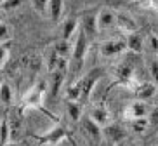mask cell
<instances>
[{
    "instance_id": "6da1fadb",
    "label": "cell",
    "mask_w": 158,
    "mask_h": 146,
    "mask_svg": "<svg viewBox=\"0 0 158 146\" xmlns=\"http://www.w3.org/2000/svg\"><path fill=\"white\" fill-rule=\"evenodd\" d=\"M71 42H73V49H71V56H70V70L78 73L82 70V66H84L85 54H87V45L90 40L85 37V33L82 30H78Z\"/></svg>"
},
{
    "instance_id": "7a4b0ae2",
    "label": "cell",
    "mask_w": 158,
    "mask_h": 146,
    "mask_svg": "<svg viewBox=\"0 0 158 146\" xmlns=\"http://www.w3.org/2000/svg\"><path fill=\"white\" fill-rule=\"evenodd\" d=\"M125 51H127L125 38H106L104 42L99 44V56L104 57V59L118 57Z\"/></svg>"
},
{
    "instance_id": "3957f363",
    "label": "cell",
    "mask_w": 158,
    "mask_h": 146,
    "mask_svg": "<svg viewBox=\"0 0 158 146\" xmlns=\"http://www.w3.org/2000/svg\"><path fill=\"white\" fill-rule=\"evenodd\" d=\"M80 127H82V134L87 139L89 146H99L102 141V127L98 125L96 122H92L89 117L80 120Z\"/></svg>"
},
{
    "instance_id": "277c9868",
    "label": "cell",
    "mask_w": 158,
    "mask_h": 146,
    "mask_svg": "<svg viewBox=\"0 0 158 146\" xmlns=\"http://www.w3.org/2000/svg\"><path fill=\"white\" fill-rule=\"evenodd\" d=\"M96 21H98V30L99 33L110 31V30L116 28V12H113L111 9H101L96 14Z\"/></svg>"
},
{
    "instance_id": "5b68a950",
    "label": "cell",
    "mask_w": 158,
    "mask_h": 146,
    "mask_svg": "<svg viewBox=\"0 0 158 146\" xmlns=\"http://www.w3.org/2000/svg\"><path fill=\"white\" fill-rule=\"evenodd\" d=\"M149 106L146 104V101H141V99H135V101H130L129 104L123 110V115H125L127 120H134V118H143L148 117Z\"/></svg>"
},
{
    "instance_id": "8992f818",
    "label": "cell",
    "mask_w": 158,
    "mask_h": 146,
    "mask_svg": "<svg viewBox=\"0 0 158 146\" xmlns=\"http://www.w3.org/2000/svg\"><path fill=\"white\" fill-rule=\"evenodd\" d=\"M44 96H45V84L40 82V84L33 85L31 89L26 92V96H24V104L26 106H38L44 101Z\"/></svg>"
},
{
    "instance_id": "52a82bcc",
    "label": "cell",
    "mask_w": 158,
    "mask_h": 146,
    "mask_svg": "<svg viewBox=\"0 0 158 146\" xmlns=\"http://www.w3.org/2000/svg\"><path fill=\"white\" fill-rule=\"evenodd\" d=\"M102 136L106 137L108 141L111 143H120L125 139V129L122 127V125H118V123H108L106 127H102Z\"/></svg>"
},
{
    "instance_id": "ba28073f",
    "label": "cell",
    "mask_w": 158,
    "mask_h": 146,
    "mask_svg": "<svg viewBox=\"0 0 158 146\" xmlns=\"http://www.w3.org/2000/svg\"><path fill=\"white\" fill-rule=\"evenodd\" d=\"M64 139H66L64 127H54L47 132V134H44V136L40 137V143L45 144V146H57L61 141H64Z\"/></svg>"
},
{
    "instance_id": "9c48e42d",
    "label": "cell",
    "mask_w": 158,
    "mask_h": 146,
    "mask_svg": "<svg viewBox=\"0 0 158 146\" xmlns=\"http://www.w3.org/2000/svg\"><path fill=\"white\" fill-rule=\"evenodd\" d=\"M116 28L127 35V33L137 31V23H135V19L130 14H127V12H116Z\"/></svg>"
},
{
    "instance_id": "30bf717a",
    "label": "cell",
    "mask_w": 158,
    "mask_h": 146,
    "mask_svg": "<svg viewBox=\"0 0 158 146\" xmlns=\"http://www.w3.org/2000/svg\"><path fill=\"white\" fill-rule=\"evenodd\" d=\"M87 117L90 118L92 122H96L98 125H101V127H106L108 123L111 122L110 111H108V108H104V106H92Z\"/></svg>"
},
{
    "instance_id": "8fae6325",
    "label": "cell",
    "mask_w": 158,
    "mask_h": 146,
    "mask_svg": "<svg viewBox=\"0 0 158 146\" xmlns=\"http://www.w3.org/2000/svg\"><path fill=\"white\" fill-rule=\"evenodd\" d=\"M80 30V21H77L75 18H68L61 23V38L66 40H73L77 31Z\"/></svg>"
},
{
    "instance_id": "7c38bea8",
    "label": "cell",
    "mask_w": 158,
    "mask_h": 146,
    "mask_svg": "<svg viewBox=\"0 0 158 146\" xmlns=\"http://www.w3.org/2000/svg\"><path fill=\"white\" fill-rule=\"evenodd\" d=\"M64 12V0H49L47 5V18L52 23H59Z\"/></svg>"
},
{
    "instance_id": "4fadbf2b",
    "label": "cell",
    "mask_w": 158,
    "mask_h": 146,
    "mask_svg": "<svg viewBox=\"0 0 158 146\" xmlns=\"http://www.w3.org/2000/svg\"><path fill=\"white\" fill-rule=\"evenodd\" d=\"M158 90V85L155 84V82H144V84H141L137 89H135V99H141V101H151V99L155 98V94H156Z\"/></svg>"
},
{
    "instance_id": "5bb4252c",
    "label": "cell",
    "mask_w": 158,
    "mask_h": 146,
    "mask_svg": "<svg viewBox=\"0 0 158 146\" xmlns=\"http://www.w3.org/2000/svg\"><path fill=\"white\" fill-rule=\"evenodd\" d=\"M125 42H127V49L135 54H141L144 52V37L139 35L137 31H132V33H127L125 35Z\"/></svg>"
},
{
    "instance_id": "9a60e30c",
    "label": "cell",
    "mask_w": 158,
    "mask_h": 146,
    "mask_svg": "<svg viewBox=\"0 0 158 146\" xmlns=\"http://www.w3.org/2000/svg\"><path fill=\"white\" fill-rule=\"evenodd\" d=\"M80 30L85 33V37H87L89 40H92V38L99 33L96 16H85V18H82V21H80Z\"/></svg>"
},
{
    "instance_id": "2e32d148",
    "label": "cell",
    "mask_w": 158,
    "mask_h": 146,
    "mask_svg": "<svg viewBox=\"0 0 158 146\" xmlns=\"http://www.w3.org/2000/svg\"><path fill=\"white\" fill-rule=\"evenodd\" d=\"M64 111H66V117L70 118L71 122H80L82 120V106H80V101H66Z\"/></svg>"
},
{
    "instance_id": "e0dca14e",
    "label": "cell",
    "mask_w": 158,
    "mask_h": 146,
    "mask_svg": "<svg viewBox=\"0 0 158 146\" xmlns=\"http://www.w3.org/2000/svg\"><path fill=\"white\" fill-rule=\"evenodd\" d=\"M52 47L56 49V52L59 54L61 57H66V59H70L71 56V49H73V42L71 40H66V38H59Z\"/></svg>"
},
{
    "instance_id": "ac0fdd59",
    "label": "cell",
    "mask_w": 158,
    "mask_h": 146,
    "mask_svg": "<svg viewBox=\"0 0 158 146\" xmlns=\"http://www.w3.org/2000/svg\"><path fill=\"white\" fill-rule=\"evenodd\" d=\"M12 101H14L12 87H10L7 82H2V85H0V104H4V106H10Z\"/></svg>"
},
{
    "instance_id": "d6986e66",
    "label": "cell",
    "mask_w": 158,
    "mask_h": 146,
    "mask_svg": "<svg viewBox=\"0 0 158 146\" xmlns=\"http://www.w3.org/2000/svg\"><path fill=\"white\" fill-rule=\"evenodd\" d=\"M64 99L66 101H82V89L78 82H73L64 89Z\"/></svg>"
},
{
    "instance_id": "ffe728a7",
    "label": "cell",
    "mask_w": 158,
    "mask_h": 146,
    "mask_svg": "<svg viewBox=\"0 0 158 146\" xmlns=\"http://www.w3.org/2000/svg\"><path fill=\"white\" fill-rule=\"evenodd\" d=\"M10 139H12V132H10L9 118L4 117V120H2V123H0V146L7 144Z\"/></svg>"
},
{
    "instance_id": "44dd1931",
    "label": "cell",
    "mask_w": 158,
    "mask_h": 146,
    "mask_svg": "<svg viewBox=\"0 0 158 146\" xmlns=\"http://www.w3.org/2000/svg\"><path fill=\"white\" fill-rule=\"evenodd\" d=\"M129 123H130V129H132L135 134H143V132H146V129L149 127V122H148V118L146 117L129 120Z\"/></svg>"
},
{
    "instance_id": "7402d4cb",
    "label": "cell",
    "mask_w": 158,
    "mask_h": 146,
    "mask_svg": "<svg viewBox=\"0 0 158 146\" xmlns=\"http://www.w3.org/2000/svg\"><path fill=\"white\" fill-rule=\"evenodd\" d=\"M144 51L149 52L151 56H158V37L156 35H149L144 38Z\"/></svg>"
},
{
    "instance_id": "603a6c76",
    "label": "cell",
    "mask_w": 158,
    "mask_h": 146,
    "mask_svg": "<svg viewBox=\"0 0 158 146\" xmlns=\"http://www.w3.org/2000/svg\"><path fill=\"white\" fill-rule=\"evenodd\" d=\"M148 71L151 75V80L158 85V56H151L148 61Z\"/></svg>"
},
{
    "instance_id": "cb8c5ba5",
    "label": "cell",
    "mask_w": 158,
    "mask_h": 146,
    "mask_svg": "<svg viewBox=\"0 0 158 146\" xmlns=\"http://www.w3.org/2000/svg\"><path fill=\"white\" fill-rule=\"evenodd\" d=\"M30 4L35 10H37L40 16H47V5H49V0H30Z\"/></svg>"
},
{
    "instance_id": "d4e9b609",
    "label": "cell",
    "mask_w": 158,
    "mask_h": 146,
    "mask_svg": "<svg viewBox=\"0 0 158 146\" xmlns=\"http://www.w3.org/2000/svg\"><path fill=\"white\" fill-rule=\"evenodd\" d=\"M23 2L24 0H5L4 4L0 5V9L2 10H16L23 5Z\"/></svg>"
},
{
    "instance_id": "484cf974",
    "label": "cell",
    "mask_w": 158,
    "mask_h": 146,
    "mask_svg": "<svg viewBox=\"0 0 158 146\" xmlns=\"http://www.w3.org/2000/svg\"><path fill=\"white\" fill-rule=\"evenodd\" d=\"M10 40V28L2 21L0 23V44H7Z\"/></svg>"
},
{
    "instance_id": "4316f807",
    "label": "cell",
    "mask_w": 158,
    "mask_h": 146,
    "mask_svg": "<svg viewBox=\"0 0 158 146\" xmlns=\"http://www.w3.org/2000/svg\"><path fill=\"white\" fill-rule=\"evenodd\" d=\"M146 118H148L149 125H153V127H156V125H158V106H156V104L149 108L148 117H146Z\"/></svg>"
},
{
    "instance_id": "83f0119b",
    "label": "cell",
    "mask_w": 158,
    "mask_h": 146,
    "mask_svg": "<svg viewBox=\"0 0 158 146\" xmlns=\"http://www.w3.org/2000/svg\"><path fill=\"white\" fill-rule=\"evenodd\" d=\"M7 59H9V49L5 47V44H0V68L5 65Z\"/></svg>"
},
{
    "instance_id": "f1b7e54d",
    "label": "cell",
    "mask_w": 158,
    "mask_h": 146,
    "mask_svg": "<svg viewBox=\"0 0 158 146\" xmlns=\"http://www.w3.org/2000/svg\"><path fill=\"white\" fill-rule=\"evenodd\" d=\"M4 146H21V144H19L18 141H14V139H10V141L7 143V144H4Z\"/></svg>"
},
{
    "instance_id": "f546056e",
    "label": "cell",
    "mask_w": 158,
    "mask_h": 146,
    "mask_svg": "<svg viewBox=\"0 0 158 146\" xmlns=\"http://www.w3.org/2000/svg\"><path fill=\"white\" fill-rule=\"evenodd\" d=\"M153 99H155V104L158 106V90H156V94H155V98H153Z\"/></svg>"
},
{
    "instance_id": "4dcf8cb0",
    "label": "cell",
    "mask_w": 158,
    "mask_h": 146,
    "mask_svg": "<svg viewBox=\"0 0 158 146\" xmlns=\"http://www.w3.org/2000/svg\"><path fill=\"white\" fill-rule=\"evenodd\" d=\"M2 21H4V12L0 10V23H2Z\"/></svg>"
},
{
    "instance_id": "1f68e13d",
    "label": "cell",
    "mask_w": 158,
    "mask_h": 146,
    "mask_svg": "<svg viewBox=\"0 0 158 146\" xmlns=\"http://www.w3.org/2000/svg\"><path fill=\"white\" fill-rule=\"evenodd\" d=\"M129 146H141V144H139V143H135V141H134V143H130Z\"/></svg>"
},
{
    "instance_id": "d6a6232c",
    "label": "cell",
    "mask_w": 158,
    "mask_h": 146,
    "mask_svg": "<svg viewBox=\"0 0 158 146\" xmlns=\"http://www.w3.org/2000/svg\"><path fill=\"white\" fill-rule=\"evenodd\" d=\"M2 120H4V117H2V115H0V123H2Z\"/></svg>"
},
{
    "instance_id": "836d02e7",
    "label": "cell",
    "mask_w": 158,
    "mask_h": 146,
    "mask_svg": "<svg viewBox=\"0 0 158 146\" xmlns=\"http://www.w3.org/2000/svg\"><path fill=\"white\" fill-rule=\"evenodd\" d=\"M2 82H4V80H2V75H0V85H2Z\"/></svg>"
},
{
    "instance_id": "e575fe53",
    "label": "cell",
    "mask_w": 158,
    "mask_h": 146,
    "mask_svg": "<svg viewBox=\"0 0 158 146\" xmlns=\"http://www.w3.org/2000/svg\"><path fill=\"white\" fill-rule=\"evenodd\" d=\"M4 2H5V0H0V5H2V4H4Z\"/></svg>"
}]
</instances>
